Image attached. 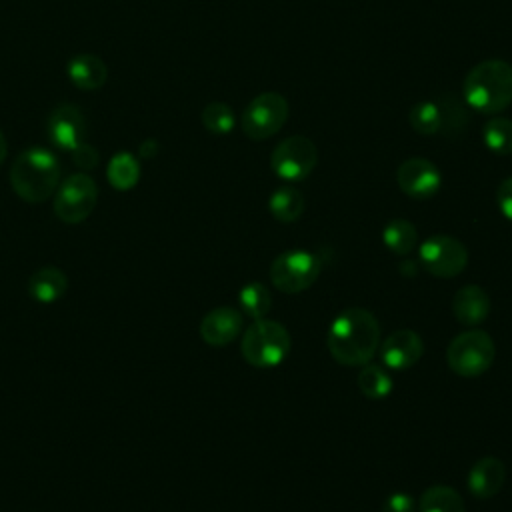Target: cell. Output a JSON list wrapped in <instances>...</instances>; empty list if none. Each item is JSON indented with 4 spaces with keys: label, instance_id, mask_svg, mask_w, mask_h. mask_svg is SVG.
<instances>
[{
    "label": "cell",
    "instance_id": "obj_1",
    "mask_svg": "<svg viewBox=\"0 0 512 512\" xmlns=\"http://www.w3.org/2000/svg\"><path fill=\"white\" fill-rule=\"evenodd\" d=\"M326 346L338 364H368L380 348V326L376 316L366 308L342 310L330 324Z\"/></svg>",
    "mask_w": 512,
    "mask_h": 512
},
{
    "label": "cell",
    "instance_id": "obj_2",
    "mask_svg": "<svg viewBox=\"0 0 512 512\" xmlns=\"http://www.w3.org/2000/svg\"><path fill=\"white\" fill-rule=\"evenodd\" d=\"M462 98L478 114L506 110L512 104V64L498 58L478 62L464 78Z\"/></svg>",
    "mask_w": 512,
    "mask_h": 512
},
{
    "label": "cell",
    "instance_id": "obj_3",
    "mask_svg": "<svg viewBox=\"0 0 512 512\" xmlns=\"http://www.w3.org/2000/svg\"><path fill=\"white\" fill-rule=\"evenodd\" d=\"M10 184L22 200L40 204L48 200L60 184V162L48 148H26L12 162Z\"/></svg>",
    "mask_w": 512,
    "mask_h": 512
},
{
    "label": "cell",
    "instance_id": "obj_4",
    "mask_svg": "<svg viewBox=\"0 0 512 512\" xmlns=\"http://www.w3.org/2000/svg\"><path fill=\"white\" fill-rule=\"evenodd\" d=\"M292 338L284 324L268 318L254 320L242 334L240 352L244 360L256 368H272L290 354Z\"/></svg>",
    "mask_w": 512,
    "mask_h": 512
},
{
    "label": "cell",
    "instance_id": "obj_5",
    "mask_svg": "<svg viewBox=\"0 0 512 512\" xmlns=\"http://www.w3.org/2000/svg\"><path fill=\"white\" fill-rule=\"evenodd\" d=\"M496 348L488 332L470 328L454 336L446 350L448 366L462 378L482 376L494 362Z\"/></svg>",
    "mask_w": 512,
    "mask_h": 512
},
{
    "label": "cell",
    "instance_id": "obj_6",
    "mask_svg": "<svg viewBox=\"0 0 512 512\" xmlns=\"http://www.w3.org/2000/svg\"><path fill=\"white\" fill-rule=\"evenodd\" d=\"M290 114L288 100L278 92H262L254 96L242 112V132L254 140H266L282 130Z\"/></svg>",
    "mask_w": 512,
    "mask_h": 512
},
{
    "label": "cell",
    "instance_id": "obj_7",
    "mask_svg": "<svg viewBox=\"0 0 512 512\" xmlns=\"http://www.w3.org/2000/svg\"><path fill=\"white\" fill-rule=\"evenodd\" d=\"M322 270L318 254L306 250H288L270 264V280L284 294H298L310 288Z\"/></svg>",
    "mask_w": 512,
    "mask_h": 512
},
{
    "label": "cell",
    "instance_id": "obj_8",
    "mask_svg": "<svg viewBox=\"0 0 512 512\" xmlns=\"http://www.w3.org/2000/svg\"><path fill=\"white\" fill-rule=\"evenodd\" d=\"M98 202V186L88 174H70L56 188L54 214L66 224L84 222Z\"/></svg>",
    "mask_w": 512,
    "mask_h": 512
},
{
    "label": "cell",
    "instance_id": "obj_9",
    "mask_svg": "<svg viewBox=\"0 0 512 512\" xmlns=\"http://www.w3.org/2000/svg\"><path fill=\"white\" fill-rule=\"evenodd\" d=\"M420 266L436 278H454L468 264L466 246L448 234H434L418 248Z\"/></svg>",
    "mask_w": 512,
    "mask_h": 512
},
{
    "label": "cell",
    "instance_id": "obj_10",
    "mask_svg": "<svg viewBox=\"0 0 512 512\" xmlns=\"http://www.w3.org/2000/svg\"><path fill=\"white\" fill-rule=\"evenodd\" d=\"M318 162L316 144L306 136H288L276 144L270 154V166L274 174L286 182L304 180Z\"/></svg>",
    "mask_w": 512,
    "mask_h": 512
},
{
    "label": "cell",
    "instance_id": "obj_11",
    "mask_svg": "<svg viewBox=\"0 0 512 512\" xmlns=\"http://www.w3.org/2000/svg\"><path fill=\"white\" fill-rule=\"evenodd\" d=\"M396 182L406 196L414 200H426L440 190L442 174L432 160L414 156L398 166Z\"/></svg>",
    "mask_w": 512,
    "mask_h": 512
},
{
    "label": "cell",
    "instance_id": "obj_12",
    "mask_svg": "<svg viewBox=\"0 0 512 512\" xmlns=\"http://www.w3.org/2000/svg\"><path fill=\"white\" fill-rule=\"evenodd\" d=\"M46 134L56 148L72 152L84 142L86 120L74 104H60L48 116Z\"/></svg>",
    "mask_w": 512,
    "mask_h": 512
},
{
    "label": "cell",
    "instance_id": "obj_13",
    "mask_svg": "<svg viewBox=\"0 0 512 512\" xmlns=\"http://www.w3.org/2000/svg\"><path fill=\"white\" fill-rule=\"evenodd\" d=\"M424 354V342L418 332L410 328H400L392 332L380 344V358L384 366L392 370H406L412 368Z\"/></svg>",
    "mask_w": 512,
    "mask_h": 512
},
{
    "label": "cell",
    "instance_id": "obj_14",
    "mask_svg": "<svg viewBox=\"0 0 512 512\" xmlns=\"http://www.w3.org/2000/svg\"><path fill=\"white\" fill-rule=\"evenodd\" d=\"M244 328V316L236 308L220 306L204 314L200 322V336L210 346H226L238 338Z\"/></svg>",
    "mask_w": 512,
    "mask_h": 512
},
{
    "label": "cell",
    "instance_id": "obj_15",
    "mask_svg": "<svg viewBox=\"0 0 512 512\" xmlns=\"http://www.w3.org/2000/svg\"><path fill=\"white\" fill-rule=\"evenodd\" d=\"M504 480H506L504 462L496 456H482L472 464L466 484L476 498L486 500L500 492V488L504 486Z\"/></svg>",
    "mask_w": 512,
    "mask_h": 512
},
{
    "label": "cell",
    "instance_id": "obj_16",
    "mask_svg": "<svg viewBox=\"0 0 512 512\" xmlns=\"http://www.w3.org/2000/svg\"><path fill=\"white\" fill-rule=\"evenodd\" d=\"M452 314L462 326H478L490 314V298L476 284L462 286L452 298Z\"/></svg>",
    "mask_w": 512,
    "mask_h": 512
},
{
    "label": "cell",
    "instance_id": "obj_17",
    "mask_svg": "<svg viewBox=\"0 0 512 512\" xmlns=\"http://www.w3.org/2000/svg\"><path fill=\"white\" fill-rule=\"evenodd\" d=\"M68 80L80 90H98L108 80V68L96 54H78L66 66Z\"/></svg>",
    "mask_w": 512,
    "mask_h": 512
},
{
    "label": "cell",
    "instance_id": "obj_18",
    "mask_svg": "<svg viewBox=\"0 0 512 512\" xmlns=\"http://www.w3.org/2000/svg\"><path fill=\"white\" fill-rule=\"evenodd\" d=\"M68 288L66 274L54 266H44L36 270L28 280V292L34 300L42 304L56 302Z\"/></svg>",
    "mask_w": 512,
    "mask_h": 512
},
{
    "label": "cell",
    "instance_id": "obj_19",
    "mask_svg": "<svg viewBox=\"0 0 512 512\" xmlns=\"http://www.w3.org/2000/svg\"><path fill=\"white\" fill-rule=\"evenodd\" d=\"M440 112V134L446 138H458L468 128V104L464 98H456L454 94H444L436 100Z\"/></svg>",
    "mask_w": 512,
    "mask_h": 512
},
{
    "label": "cell",
    "instance_id": "obj_20",
    "mask_svg": "<svg viewBox=\"0 0 512 512\" xmlns=\"http://www.w3.org/2000/svg\"><path fill=\"white\" fill-rule=\"evenodd\" d=\"M304 196L298 188L294 186H280L272 192L270 200H268V208H270V214L280 220V222H294L302 216L304 212Z\"/></svg>",
    "mask_w": 512,
    "mask_h": 512
},
{
    "label": "cell",
    "instance_id": "obj_21",
    "mask_svg": "<svg viewBox=\"0 0 512 512\" xmlns=\"http://www.w3.org/2000/svg\"><path fill=\"white\" fill-rule=\"evenodd\" d=\"M106 176L116 190H130L140 180V162L132 152H118L108 162Z\"/></svg>",
    "mask_w": 512,
    "mask_h": 512
},
{
    "label": "cell",
    "instance_id": "obj_22",
    "mask_svg": "<svg viewBox=\"0 0 512 512\" xmlns=\"http://www.w3.org/2000/svg\"><path fill=\"white\" fill-rule=\"evenodd\" d=\"M420 512H466L464 500L460 492H456L452 486L436 484L424 490L418 502Z\"/></svg>",
    "mask_w": 512,
    "mask_h": 512
},
{
    "label": "cell",
    "instance_id": "obj_23",
    "mask_svg": "<svg viewBox=\"0 0 512 512\" xmlns=\"http://www.w3.org/2000/svg\"><path fill=\"white\" fill-rule=\"evenodd\" d=\"M382 240H384V246L390 252H394L398 256H406L416 248L418 232H416V226L410 220L394 218L384 226Z\"/></svg>",
    "mask_w": 512,
    "mask_h": 512
},
{
    "label": "cell",
    "instance_id": "obj_24",
    "mask_svg": "<svg viewBox=\"0 0 512 512\" xmlns=\"http://www.w3.org/2000/svg\"><path fill=\"white\" fill-rule=\"evenodd\" d=\"M482 140L486 148L498 156L512 154V120L506 116H492L482 128Z\"/></svg>",
    "mask_w": 512,
    "mask_h": 512
},
{
    "label": "cell",
    "instance_id": "obj_25",
    "mask_svg": "<svg viewBox=\"0 0 512 512\" xmlns=\"http://www.w3.org/2000/svg\"><path fill=\"white\" fill-rule=\"evenodd\" d=\"M358 388L366 398L380 400L392 392L394 382L382 366L368 362V364H364V368L358 374Z\"/></svg>",
    "mask_w": 512,
    "mask_h": 512
},
{
    "label": "cell",
    "instance_id": "obj_26",
    "mask_svg": "<svg viewBox=\"0 0 512 512\" xmlns=\"http://www.w3.org/2000/svg\"><path fill=\"white\" fill-rule=\"evenodd\" d=\"M238 302H240V308L246 316H250L252 320H260L268 314V310L272 306V296H270V290L264 284L248 282L240 290Z\"/></svg>",
    "mask_w": 512,
    "mask_h": 512
},
{
    "label": "cell",
    "instance_id": "obj_27",
    "mask_svg": "<svg viewBox=\"0 0 512 512\" xmlns=\"http://www.w3.org/2000/svg\"><path fill=\"white\" fill-rule=\"evenodd\" d=\"M408 122L416 134L434 136L440 134V112L436 100L416 102L408 112Z\"/></svg>",
    "mask_w": 512,
    "mask_h": 512
},
{
    "label": "cell",
    "instance_id": "obj_28",
    "mask_svg": "<svg viewBox=\"0 0 512 512\" xmlns=\"http://www.w3.org/2000/svg\"><path fill=\"white\" fill-rule=\"evenodd\" d=\"M202 126L212 134H228L234 130L236 116L234 110L224 102H210L202 108L200 114Z\"/></svg>",
    "mask_w": 512,
    "mask_h": 512
},
{
    "label": "cell",
    "instance_id": "obj_29",
    "mask_svg": "<svg viewBox=\"0 0 512 512\" xmlns=\"http://www.w3.org/2000/svg\"><path fill=\"white\" fill-rule=\"evenodd\" d=\"M414 508H416V502L406 492L390 494L382 504V512H414Z\"/></svg>",
    "mask_w": 512,
    "mask_h": 512
},
{
    "label": "cell",
    "instance_id": "obj_30",
    "mask_svg": "<svg viewBox=\"0 0 512 512\" xmlns=\"http://www.w3.org/2000/svg\"><path fill=\"white\" fill-rule=\"evenodd\" d=\"M496 202H498L502 216L512 220V176H508L506 180L500 182V186L496 190Z\"/></svg>",
    "mask_w": 512,
    "mask_h": 512
},
{
    "label": "cell",
    "instance_id": "obj_31",
    "mask_svg": "<svg viewBox=\"0 0 512 512\" xmlns=\"http://www.w3.org/2000/svg\"><path fill=\"white\" fill-rule=\"evenodd\" d=\"M70 154H72V158H74V164L80 166V168H84V170H90V168H94V166L98 164V152H96L90 144H86V142H82V144H80L76 150H72Z\"/></svg>",
    "mask_w": 512,
    "mask_h": 512
},
{
    "label": "cell",
    "instance_id": "obj_32",
    "mask_svg": "<svg viewBox=\"0 0 512 512\" xmlns=\"http://www.w3.org/2000/svg\"><path fill=\"white\" fill-rule=\"evenodd\" d=\"M158 152V142L156 140H144L142 144H140V158H152L154 154Z\"/></svg>",
    "mask_w": 512,
    "mask_h": 512
},
{
    "label": "cell",
    "instance_id": "obj_33",
    "mask_svg": "<svg viewBox=\"0 0 512 512\" xmlns=\"http://www.w3.org/2000/svg\"><path fill=\"white\" fill-rule=\"evenodd\" d=\"M400 272L404 276H416V262L408 260V262H400Z\"/></svg>",
    "mask_w": 512,
    "mask_h": 512
},
{
    "label": "cell",
    "instance_id": "obj_34",
    "mask_svg": "<svg viewBox=\"0 0 512 512\" xmlns=\"http://www.w3.org/2000/svg\"><path fill=\"white\" fill-rule=\"evenodd\" d=\"M6 154H8V144H6V138H4V134H2V130H0V164L4 162Z\"/></svg>",
    "mask_w": 512,
    "mask_h": 512
}]
</instances>
